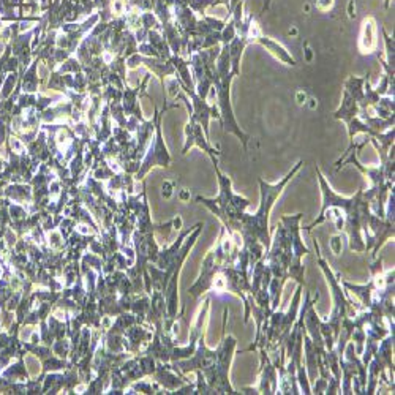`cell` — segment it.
Masks as SVG:
<instances>
[{"mask_svg": "<svg viewBox=\"0 0 395 395\" xmlns=\"http://www.w3.org/2000/svg\"><path fill=\"white\" fill-rule=\"evenodd\" d=\"M219 73L222 74L220 84H219V103H220L222 114L224 118V127H227V130L233 132L239 136V138H242L244 146H247L248 136L244 134V132H241L239 128H237L234 115H233V110H231V103H229V83H231V78H233L234 74L229 73V54H228L227 45H224L220 60H219Z\"/></svg>", "mask_w": 395, "mask_h": 395, "instance_id": "6da1fadb", "label": "cell"}, {"mask_svg": "<svg viewBox=\"0 0 395 395\" xmlns=\"http://www.w3.org/2000/svg\"><path fill=\"white\" fill-rule=\"evenodd\" d=\"M168 163H169V154L166 151V146L163 144L160 122H159V125H156V138L154 141V147H151V151H149L146 160H144V166H142L138 177L139 179H142V176H144L149 171V168L154 165L168 166Z\"/></svg>", "mask_w": 395, "mask_h": 395, "instance_id": "7a4b0ae2", "label": "cell"}, {"mask_svg": "<svg viewBox=\"0 0 395 395\" xmlns=\"http://www.w3.org/2000/svg\"><path fill=\"white\" fill-rule=\"evenodd\" d=\"M185 133H187V142H185V147H183V154L188 151V147L198 144L201 149H204V151H206L210 156H212L214 165H217L215 154H214L212 149H210V146L206 142V138H204L202 132H201V125L198 124V120L193 118V115H192V119H190L188 125L185 128Z\"/></svg>", "mask_w": 395, "mask_h": 395, "instance_id": "3957f363", "label": "cell"}, {"mask_svg": "<svg viewBox=\"0 0 395 395\" xmlns=\"http://www.w3.org/2000/svg\"><path fill=\"white\" fill-rule=\"evenodd\" d=\"M374 19L367 18L362 23V35H360V47H362V52H370L372 47L377 45V40H374Z\"/></svg>", "mask_w": 395, "mask_h": 395, "instance_id": "277c9868", "label": "cell"}, {"mask_svg": "<svg viewBox=\"0 0 395 395\" xmlns=\"http://www.w3.org/2000/svg\"><path fill=\"white\" fill-rule=\"evenodd\" d=\"M333 6V0H316V8L319 11H329Z\"/></svg>", "mask_w": 395, "mask_h": 395, "instance_id": "5b68a950", "label": "cell"}, {"mask_svg": "<svg viewBox=\"0 0 395 395\" xmlns=\"http://www.w3.org/2000/svg\"><path fill=\"white\" fill-rule=\"evenodd\" d=\"M389 4H391V0H384V6L387 8V6H389Z\"/></svg>", "mask_w": 395, "mask_h": 395, "instance_id": "8992f818", "label": "cell"}]
</instances>
